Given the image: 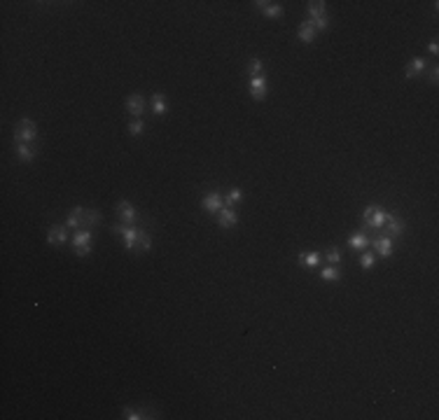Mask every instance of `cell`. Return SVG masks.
<instances>
[{"label":"cell","mask_w":439,"mask_h":420,"mask_svg":"<svg viewBox=\"0 0 439 420\" xmlns=\"http://www.w3.org/2000/svg\"><path fill=\"white\" fill-rule=\"evenodd\" d=\"M112 231L124 238L126 250H131V252L138 250V241H140V236H143V229L133 227V224H115V227H112Z\"/></svg>","instance_id":"6da1fadb"},{"label":"cell","mask_w":439,"mask_h":420,"mask_svg":"<svg viewBox=\"0 0 439 420\" xmlns=\"http://www.w3.org/2000/svg\"><path fill=\"white\" fill-rule=\"evenodd\" d=\"M385 217H388V213H385L381 206H367L362 213V227L364 229H367V227H371V229H383Z\"/></svg>","instance_id":"7a4b0ae2"},{"label":"cell","mask_w":439,"mask_h":420,"mask_svg":"<svg viewBox=\"0 0 439 420\" xmlns=\"http://www.w3.org/2000/svg\"><path fill=\"white\" fill-rule=\"evenodd\" d=\"M38 138V126L31 119H21L14 126V143H33Z\"/></svg>","instance_id":"3957f363"},{"label":"cell","mask_w":439,"mask_h":420,"mask_svg":"<svg viewBox=\"0 0 439 420\" xmlns=\"http://www.w3.org/2000/svg\"><path fill=\"white\" fill-rule=\"evenodd\" d=\"M73 245H75L77 257H87V254L91 252V231L89 229H77L75 238H73Z\"/></svg>","instance_id":"277c9868"},{"label":"cell","mask_w":439,"mask_h":420,"mask_svg":"<svg viewBox=\"0 0 439 420\" xmlns=\"http://www.w3.org/2000/svg\"><path fill=\"white\" fill-rule=\"evenodd\" d=\"M68 241V227L66 224H52L47 231V243L49 245H63Z\"/></svg>","instance_id":"5b68a950"},{"label":"cell","mask_w":439,"mask_h":420,"mask_svg":"<svg viewBox=\"0 0 439 420\" xmlns=\"http://www.w3.org/2000/svg\"><path fill=\"white\" fill-rule=\"evenodd\" d=\"M126 112H129L131 117H136V119H140L143 112H145V96L131 93V96L126 98Z\"/></svg>","instance_id":"8992f818"},{"label":"cell","mask_w":439,"mask_h":420,"mask_svg":"<svg viewBox=\"0 0 439 420\" xmlns=\"http://www.w3.org/2000/svg\"><path fill=\"white\" fill-rule=\"evenodd\" d=\"M250 93H253L255 100H264V98H266V77H264V75L250 77Z\"/></svg>","instance_id":"52a82bcc"},{"label":"cell","mask_w":439,"mask_h":420,"mask_svg":"<svg viewBox=\"0 0 439 420\" xmlns=\"http://www.w3.org/2000/svg\"><path fill=\"white\" fill-rule=\"evenodd\" d=\"M255 7L260 9L264 16H269V19H278V16H283V7H280L278 2H269V0H257V2H255Z\"/></svg>","instance_id":"ba28073f"},{"label":"cell","mask_w":439,"mask_h":420,"mask_svg":"<svg viewBox=\"0 0 439 420\" xmlns=\"http://www.w3.org/2000/svg\"><path fill=\"white\" fill-rule=\"evenodd\" d=\"M217 222H220V227L222 229H229V227H234L236 222H239V215H236V210L229 206H222L220 208V213H217Z\"/></svg>","instance_id":"9c48e42d"},{"label":"cell","mask_w":439,"mask_h":420,"mask_svg":"<svg viewBox=\"0 0 439 420\" xmlns=\"http://www.w3.org/2000/svg\"><path fill=\"white\" fill-rule=\"evenodd\" d=\"M383 227H385L388 238H397V236H402V231H404V222H402L400 217H395V215H388Z\"/></svg>","instance_id":"30bf717a"},{"label":"cell","mask_w":439,"mask_h":420,"mask_svg":"<svg viewBox=\"0 0 439 420\" xmlns=\"http://www.w3.org/2000/svg\"><path fill=\"white\" fill-rule=\"evenodd\" d=\"M85 213L87 210L82 206H75L70 210L68 220H66V227H68V229H82V227H85Z\"/></svg>","instance_id":"8fae6325"},{"label":"cell","mask_w":439,"mask_h":420,"mask_svg":"<svg viewBox=\"0 0 439 420\" xmlns=\"http://www.w3.org/2000/svg\"><path fill=\"white\" fill-rule=\"evenodd\" d=\"M117 215H119L122 224H133V220H136V208H133L129 201H119V203H117Z\"/></svg>","instance_id":"7c38bea8"},{"label":"cell","mask_w":439,"mask_h":420,"mask_svg":"<svg viewBox=\"0 0 439 420\" xmlns=\"http://www.w3.org/2000/svg\"><path fill=\"white\" fill-rule=\"evenodd\" d=\"M222 206H224V201H222V196H220L217 191H210L208 196L203 199V210H206V213H210V215H217Z\"/></svg>","instance_id":"4fadbf2b"},{"label":"cell","mask_w":439,"mask_h":420,"mask_svg":"<svg viewBox=\"0 0 439 420\" xmlns=\"http://www.w3.org/2000/svg\"><path fill=\"white\" fill-rule=\"evenodd\" d=\"M374 248H376V254H381V257H393V252H395V248H393V238H388V236H383V238H374Z\"/></svg>","instance_id":"5bb4252c"},{"label":"cell","mask_w":439,"mask_h":420,"mask_svg":"<svg viewBox=\"0 0 439 420\" xmlns=\"http://www.w3.org/2000/svg\"><path fill=\"white\" fill-rule=\"evenodd\" d=\"M425 66H428V63H425V59H421V56L411 59V61H409V66L404 68V77H407V80H414L416 75H421V73H423Z\"/></svg>","instance_id":"9a60e30c"},{"label":"cell","mask_w":439,"mask_h":420,"mask_svg":"<svg viewBox=\"0 0 439 420\" xmlns=\"http://www.w3.org/2000/svg\"><path fill=\"white\" fill-rule=\"evenodd\" d=\"M16 157L21 161H33L35 159V147L31 143H16Z\"/></svg>","instance_id":"2e32d148"},{"label":"cell","mask_w":439,"mask_h":420,"mask_svg":"<svg viewBox=\"0 0 439 420\" xmlns=\"http://www.w3.org/2000/svg\"><path fill=\"white\" fill-rule=\"evenodd\" d=\"M316 28H313V23L311 21H304V23H299V40L301 42H313V40H316Z\"/></svg>","instance_id":"e0dca14e"},{"label":"cell","mask_w":439,"mask_h":420,"mask_svg":"<svg viewBox=\"0 0 439 420\" xmlns=\"http://www.w3.org/2000/svg\"><path fill=\"white\" fill-rule=\"evenodd\" d=\"M320 252H304V254H299V264L304 268H316L318 264H320Z\"/></svg>","instance_id":"ac0fdd59"},{"label":"cell","mask_w":439,"mask_h":420,"mask_svg":"<svg viewBox=\"0 0 439 420\" xmlns=\"http://www.w3.org/2000/svg\"><path fill=\"white\" fill-rule=\"evenodd\" d=\"M152 110L154 115H166V110H169V103H166V96L164 93H154L152 96Z\"/></svg>","instance_id":"d6986e66"},{"label":"cell","mask_w":439,"mask_h":420,"mask_svg":"<svg viewBox=\"0 0 439 420\" xmlns=\"http://www.w3.org/2000/svg\"><path fill=\"white\" fill-rule=\"evenodd\" d=\"M348 245L353 250H364V248H369V238L364 236V234H355V236L348 238Z\"/></svg>","instance_id":"ffe728a7"},{"label":"cell","mask_w":439,"mask_h":420,"mask_svg":"<svg viewBox=\"0 0 439 420\" xmlns=\"http://www.w3.org/2000/svg\"><path fill=\"white\" fill-rule=\"evenodd\" d=\"M241 201H243V189L234 187V189H229V194H227V199H224V206L234 208L236 203H241Z\"/></svg>","instance_id":"44dd1931"},{"label":"cell","mask_w":439,"mask_h":420,"mask_svg":"<svg viewBox=\"0 0 439 420\" xmlns=\"http://www.w3.org/2000/svg\"><path fill=\"white\" fill-rule=\"evenodd\" d=\"M124 418L126 420H140V418H154V416H147L145 409H131V406H126V409H124Z\"/></svg>","instance_id":"7402d4cb"},{"label":"cell","mask_w":439,"mask_h":420,"mask_svg":"<svg viewBox=\"0 0 439 420\" xmlns=\"http://www.w3.org/2000/svg\"><path fill=\"white\" fill-rule=\"evenodd\" d=\"M320 275H323V280H327V283H337V280L341 278V271L330 264V266H325L323 271H320Z\"/></svg>","instance_id":"603a6c76"},{"label":"cell","mask_w":439,"mask_h":420,"mask_svg":"<svg viewBox=\"0 0 439 420\" xmlns=\"http://www.w3.org/2000/svg\"><path fill=\"white\" fill-rule=\"evenodd\" d=\"M308 16L311 19H318V16H325V2L323 0H316V2H308Z\"/></svg>","instance_id":"cb8c5ba5"},{"label":"cell","mask_w":439,"mask_h":420,"mask_svg":"<svg viewBox=\"0 0 439 420\" xmlns=\"http://www.w3.org/2000/svg\"><path fill=\"white\" fill-rule=\"evenodd\" d=\"M96 224H100V213L91 208V210H87L85 213V227L91 229V227H96Z\"/></svg>","instance_id":"d4e9b609"},{"label":"cell","mask_w":439,"mask_h":420,"mask_svg":"<svg viewBox=\"0 0 439 420\" xmlns=\"http://www.w3.org/2000/svg\"><path fill=\"white\" fill-rule=\"evenodd\" d=\"M374 261H376V254H374V252H364L360 264H362L364 271H369V268H374Z\"/></svg>","instance_id":"484cf974"},{"label":"cell","mask_w":439,"mask_h":420,"mask_svg":"<svg viewBox=\"0 0 439 420\" xmlns=\"http://www.w3.org/2000/svg\"><path fill=\"white\" fill-rule=\"evenodd\" d=\"M308 21L313 23V28H316V31H325V28L330 26V19H327V14H325V16H318V19H308Z\"/></svg>","instance_id":"4316f807"},{"label":"cell","mask_w":439,"mask_h":420,"mask_svg":"<svg viewBox=\"0 0 439 420\" xmlns=\"http://www.w3.org/2000/svg\"><path fill=\"white\" fill-rule=\"evenodd\" d=\"M248 73H250V77L262 75V61H260V59H253V61L248 63Z\"/></svg>","instance_id":"83f0119b"},{"label":"cell","mask_w":439,"mask_h":420,"mask_svg":"<svg viewBox=\"0 0 439 420\" xmlns=\"http://www.w3.org/2000/svg\"><path fill=\"white\" fill-rule=\"evenodd\" d=\"M150 248H152V238H150V234H145V231H143V236H140V241H138V250L140 252H147Z\"/></svg>","instance_id":"f1b7e54d"},{"label":"cell","mask_w":439,"mask_h":420,"mask_svg":"<svg viewBox=\"0 0 439 420\" xmlns=\"http://www.w3.org/2000/svg\"><path fill=\"white\" fill-rule=\"evenodd\" d=\"M327 261H330L332 266H337L341 261V252L337 250V248H330V250H327Z\"/></svg>","instance_id":"f546056e"},{"label":"cell","mask_w":439,"mask_h":420,"mask_svg":"<svg viewBox=\"0 0 439 420\" xmlns=\"http://www.w3.org/2000/svg\"><path fill=\"white\" fill-rule=\"evenodd\" d=\"M143 129H145V122H143V119H133V122L129 124V133H131V136H138Z\"/></svg>","instance_id":"4dcf8cb0"},{"label":"cell","mask_w":439,"mask_h":420,"mask_svg":"<svg viewBox=\"0 0 439 420\" xmlns=\"http://www.w3.org/2000/svg\"><path fill=\"white\" fill-rule=\"evenodd\" d=\"M437 80H439V68H437V66H432V70H430V82L437 84Z\"/></svg>","instance_id":"1f68e13d"},{"label":"cell","mask_w":439,"mask_h":420,"mask_svg":"<svg viewBox=\"0 0 439 420\" xmlns=\"http://www.w3.org/2000/svg\"><path fill=\"white\" fill-rule=\"evenodd\" d=\"M437 52H439V45H437V38H435L430 42V54H435V56H437Z\"/></svg>","instance_id":"d6a6232c"}]
</instances>
